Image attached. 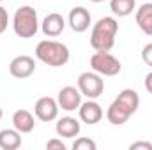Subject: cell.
I'll list each match as a JSON object with an SVG mask.
<instances>
[{"instance_id": "8992f818", "label": "cell", "mask_w": 152, "mask_h": 150, "mask_svg": "<svg viewBox=\"0 0 152 150\" xmlns=\"http://www.w3.org/2000/svg\"><path fill=\"white\" fill-rule=\"evenodd\" d=\"M78 88L81 95L88 99H97L104 92V79L96 71H85L78 76Z\"/></svg>"}, {"instance_id": "2e32d148", "label": "cell", "mask_w": 152, "mask_h": 150, "mask_svg": "<svg viewBox=\"0 0 152 150\" xmlns=\"http://www.w3.org/2000/svg\"><path fill=\"white\" fill-rule=\"evenodd\" d=\"M21 133L16 129H2L0 131V149L16 150L21 147Z\"/></svg>"}, {"instance_id": "7c38bea8", "label": "cell", "mask_w": 152, "mask_h": 150, "mask_svg": "<svg viewBox=\"0 0 152 150\" xmlns=\"http://www.w3.org/2000/svg\"><path fill=\"white\" fill-rule=\"evenodd\" d=\"M64 28H66V20L58 12H50L41 23V30L46 37H57L64 32Z\"/></svg>"}, {"instance_id": "7402d4cb", "label": "cell", "mask_w": 152, "mask_h": 150, "mask_svg": "<svg viewBox=\"0 0 152 150\" xmlns=\"http://www.w3.org/2000/svg\"><path fill=\"white\" fill-rule=\"evenodd\" d=\"M129 149H131V150H140V149L152 150V143H151V141H134V143H131V145H129Z\"/></svg>"}, {"instance_id": "5b68a950", "label": "cell", "mask_w": 152, "mask_h": 150, "mask_svg": "<svg viewBox=\"0 0 152 150\" xmlns=\"http://www.w3.org/2000/svg\"><path fill=\"white\" fill-rule=\"evenodd\" d=\"M90 67L101 76H117L122 71L120 60L110 51H96L90 57Z\"/></svg>"}, {"instance_id": "277c9868", "label": "cell", "mask_w": 152, "mask_h": 150, "mask_svg": "<svg viewBox=\"0 0 152 150\" xmlns=\"http://www.w3.org/2000/svg\"><path fill=\"white\" fill-rule=\"evenodd\" d=\"M12 30L21 39L34 37L39 30L37 11L32 5H21L20 9H16L12 16Z\"/></svg>"}, {"instance_id": "e0dca14e", "label": "cell", "mask_w": 152, "mask_h": 150, "mask_svg": "<svg viewBox=\"0 0 152 150\" xmlns=\"http://www.w3.org/2000/svg\"><path fill=\"white\" fill-rule=\"evenodd\" d=\"M110 9L115 16L126 18L136 9V0H110Z\"/></svg>"}, {"instance_id": "5bb4252c", "label": "cell", "mask_w": 152, "mask_h": 150, "mask_svg": "<svg viewBox=\"0 0 152 150\" xmlns=\"http://www.w3.org/2000/svg\"><path fill=\"white\" fill-rule=\"evenodd\" d=\"M55 131L60 138H75L80 134L81 125H80V120H76L75 117H62L55 124Z\"/></svg>"}, {"instance_id": "603a6c76", "label": "cell", "mask_w": 152, "mask_h": 150, "mask_svg": "<svg viewBox=\"0 0 152 150\" xmlns=\"http://www.w3.org/2000/svg\"><path fill=\"white\" fill-rule=\"evenodd\" d=\"M145 88H147V90L152 94V71L145 76Z\"/></svg>"}, {"instance_id": "8fae6325", "label": "cell", "mask_w": 152, "mask_h": 150, "mask_svg": "<svg viewBox=\"0 0 152 150\" xmlns=\"http://www.w3.org/2000/svg\"><path fill=\"white\" fill-rule=\"evenodd\" d=\"M67 23L71 27V30L76 32V34H83L90 28V12L78 5V7H73L71 12H69V18H67Z\"/></svg>"}, {"instance_id": "d4e9b609", "label": "cell", "mask_w": 152, "mask_h": 150, "mask_svg": "<svg viewBox=\"0 0 152 150\" xmlns=\"http://www.w3.org/2000/svg\"><path fill=\"white\" fill-rule=\"evenodd\" d=\"M0 118H2V108H0Z\"/></svg>"}, {"instance_id": "ba28073f", "label": "cell", "mask_w": 152, "mask_h": 150, "mask_svg": "<svg viewBox=\"0 0 152 150\" xmlns=\"http://www.w3.org/2000/svg\"><path fill=\"white\" fill-rule=\"evenodd\" d=\"M57 103H58V108H62L64 111H76L81 104V92L80 88L76 87H64L58 90V95H57Z\"/></svg>"}, {"instance_id": "4fadbf2b", "label": "cell", "mask_w": 152, "mask_h": 150, "mask_svg": "<svg viewBox=\"0 0 152 150\" xmlns=\"http://www.w3.org/2000/svg\"><path fill=\"white\" fill-rule=\"evenodd\" d=\"M12 127L20 131L21 134L32 133L36 127V118L28 110H16L12 113Z\"/></svg>"}, {"instance_id": "ac0fdd59", "label": "cell", "mask_w": 152, "mask_h": 150, "mask_svg": "<svg viewBox=\"0 0 152 150\" xmlns=\"http://www.w3.org/2000/svg\"><path fill=\"white\" fill-rule=\"evenodd\" d=\"M73 149L75 150H96L97 145L90 138H78L75 143H73Z\"/></svg>"}, {"instance_id": "d6986e66", "label": "cell", "mask_w": 152, "mask_h": 150, "mask_svg": "<svg viewBox=\"0 0 152 150\" xmlns=\"http://www.w3.org/2000/svg\"><path fill=\"white\" fill-rule=\"evenodd\" d=\"M142 60H143L145 66L152 67V42L145 44V46L142 48Z\"/></svg>"}, {"instance_id": "3957f363", "label": "cell", "mask_w": 152, "mask_h": 150, "mask_svg": "<svg viewBox=\"0 0 152 150\" xmlns=\"http://www.w3.org/2000/svg\"><path fill=\"white\" fill-rule=\"evenodd\" d=\"M36 57L42 64L50 66V67H62L69 62V48L58 41H51V39H44L36 46Z\"/></svg>"}, {"instance_id": "7a4b0ae2", "label": "cell", "mask_w": 152, "mask_h": 150, "mask_svg": "<svg viewBox=\"0 0 152 150\" xmlns=\"http://www.w3.org/2000/svg\"><path fill=\"white\" fill-rule=\"evenodd\" d=\"M117 32H118V23L113 16L99 18L90 32V46L96 51H110L115 46Z\"/></svg>"}, {"instance_id": "6da1fadb", "label": "cell", "mask_w": 152, "mask_h": 150, "mask_svg": "<svg viewBox=\"0 0 152 150\" xmlns=\"http://www.w3.org/2000/svg\"><path fill=\"white\" fill-rule=\"evenodd\" d=\"M140 106V95L133 88H124L106 110V118L112 125H124Z\"/></svg>"}, {"instance_id": "cb8c5ba5", "label": "cell", "mask_w": 152, "mask_h": 150, "mask_svg": "<svg viewBox=\"0 0 152 150\" xmlns=\"http://www.w3.org/2000/svg\"><path fill=\"white\" fill-rule=\"evenodd\" d=\"M88 2H92V4H101V2H104V0H88Z\"/></svg>"}, {"instance_id": "9a60e30c", "label": "cell", "mask_w": 152, "mask_h": 150, "mask_svg": "<svg viewBox=\"0 0 152 150\" xmlns=\"http://www.w3.org/2000/svg\"><path fill=\"white\" fill-rule=\"evenodd\" d=\"M136 25L145 34L152 36V2H145L136 9Z\"/></svg>"}, {"instance_id": "9c48e42d", "label": "cell", "mask_w": 152, "mask_h": 150, "mask_svg": "<svg viewBox=\"0 0 152 150\" xmlns=\"http://www.w3.org/2000/svg\"><path fill=\"white\" fill-rule=\"evenodd\" d=\"M58 103L57 99L50 97V95H44V97H39L36 106H34V113L41 122H51V120H57L58 117Z\"/></svg>"}, {"instance_id": "44dd1931", "label": "cell", "mask_w": 152, "mask_h": 150, "mask_svg": "<svg viewBox=\"0 0 152 150\" xmlns=\"http://www.w3.org/2000/svg\"><path fill=\"white\" fill-rule=\"evenodd\" d=\"M46 149H48V150H53V149H57V150H66L67 147L62 143V140H57V138H53V140H50V141L46 143Z\"/></svg>"}, {"instance_id": "30bf717a", "label": "cell", "mask_w": 152, "mask_h": 150, "mask_svg": "<svg viewBox=\"0 0 152 150\" xmlns=\"http://www.w3.org/2000/svg\"><path fill=\"white\" fill-rule=\"evenodd\" d=\"M78 115H80V120L87 125H96L101 122L103 118V108L101 104L96 101V99H88L85 103L80 104L78 108Z\"/></svg>"}, {"instance_id": "484cf974", "label": "cell", "mask_w": 152, "mask_h": 150, "mask_svg": "<svg viewBox=\"0 0 152 150\" xmlns=\"http://www.w3.org/2000/svg\"><path fill=\"white\" fill-rule=\"evenodd\" d=\"M0 2H4V0H0Z\"/></svg>"}, {"instance_id": "ffe728a7", "label": "cell", "mask_w": 152, "mask_h": 150, "mask_svg": "<svg viewBox=\"0 0 152 150\" xmlns=\"http://www.w3.org/2000/svg\"><path fill=\"white\" fill-rule=\"evenodd\" d=\"M7 25H9V14H7V11L0 5V34L5 32Z\"/></svg>"}, {"instance_id": "52a82bcc", "label": "cell", "mask_w": 152, "mask_h": 150, "mask_svg": "<svg viewBox=\"0 0 152 150\" xmlns=\"http://www.w3.org/2000/svg\"><path fill=\"white\" fill-rule=\"evenodd\" d=\"M36 71V62L28 55H18L9 62V73L16 79H25L34 74Z\"/></svg>"}]
</instances>
